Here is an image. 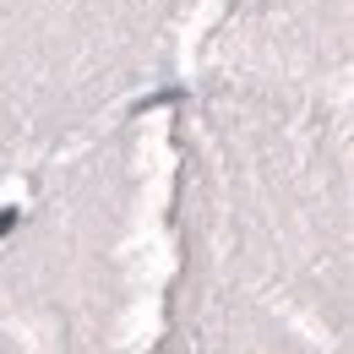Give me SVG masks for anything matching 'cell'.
Returning a JSON list of instances; mask_svg holds the SVG:
<instances>
[{
  "instance_id": "4",
  "label": "cell",
  "mask_w": 354,
  "mask_h": 354,
  "mask_svg": "<svg viewBox=\"0 0 354 354\" xmlns=\"http://www.w3.org/2000/svg\"><path fill=\"white\" fill-rule=\"evenodd\" d=\"M202 66L349 93V0H218Z\"/></svg>"
},
{
  "instance_id": "5",
  "label": "cell",
  "mask_w": 354,
  "mask_h": 354,
  "mask_svg": "<svg viewBox=\"0 0 354 354\" xmlns=\"http://www.w3.org/2000/svg\"><path fill=\"white\" fill-rule=\"evenodd\" d=\"M11 196H17V191H0V218H6V207H11Z\"/></svg>"
},
{
  "instance_id": "1",
  "label": "cell",
  "mask_w": 354,
  "mask_h": 354,
  "mask_svg": "<svg viewBox=\"0 0 354 354\" xmlns=\"http://www.w3.org/2000/svg\"><path fill=\"white\" fill-rule=\"evenodd\" d=\"M349 93L196 66L153 354H349Z\"/></svg>"
},
{
  "instance_id": "3",
  "label": "cell",
  "mask_w": 354,
  "mask_h": 354,
  "mask_svg": "<svg viewBox=\"0 0 354 354\" xmlns=\"http://www.w3.org/2000/svg\"><path fill=\"white\" fill-rule=\"evenodd\" d=\"M175 28L180 0H0V191L142 115Z\"/></svg>"
},
{
  "instance_id": "2",
  "label": "cell",
  "mask_w": 354,
  "mask_h": 354,
  "mask_svg": "<svg viewBox=\"0 0 354 354\" xmlns=\"http://www.w3.org/2000/svg\"><path fill=\"white\" fill-rule=\"evenodd\" d=\"M147 126L115 120L0 218V354H126Z\"/></svg>"
}]
</instances>
